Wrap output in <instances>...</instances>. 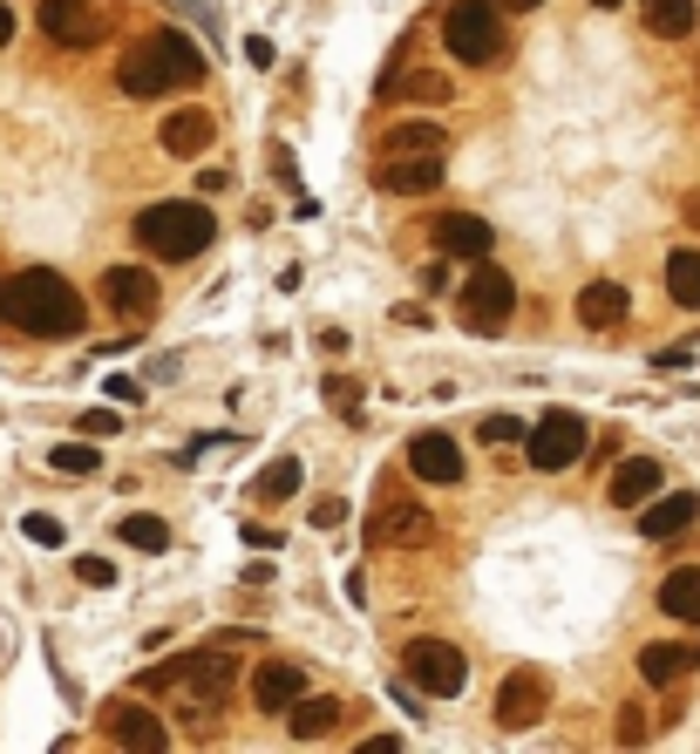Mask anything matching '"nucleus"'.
<instances>
[{"label":"nucleus","instance_id":"1","mask_svg":"<svg viewBox=\"0 0 700 754\" xmlns=\"http://www.w3.org/2000/svg\"><path fill=\"white\" fill-rule=\"evenodd\" d=\"M231 646L218 640V646H205V653H184V659H164V666H150V673H136V693H164V700H177V713L184 721H218V707H225V693H231Z\"/></svg>","mask_w":700,"mask_h":754},{"label":"nucleus","instance_id":"2","mask_svg":"<svg viewBox=\"0 0 700 754\" xmlns=\"http://www.w3.org/2000/svg\"><path fill=\"white\" fill-rule=\"evenodd\" d=\"M8 320L21 334H34V340H68V334L89 327V306H83V293H75L62 272L28 265L21 280L8 286Z\"/></svg>","mask_w":700,"mask_h":754},{"label":"nucleus","instance_id":"3","mask_svg":"<svg viewBox=\"0 0 700 754\" xmlns=\"http://www.w3.org/2000/svg\"><path fill=\"white\" fill-rule=\"evenodd\" d=\"M116 83H123V96H136V102H157V96H171V89H198V83H205V55L190 48L177 28H157L150 42H136V48L123 55Z\"/></svg>","mask_w":700,"mask_h":754},{"label":"nucleus","instance_id":"4","mask_svg":"<svg viewBox=\"0 0 700 754\" xmlns=\"http://www.w3.org/2000/svg\"><path fill=\"white\" fill-rule=\"evenodd\" d=\"M218 238V225H211V211L205 205H190V197H171V205H150L143 218H136V245H150L157 259H198L205 245Z\"/></svg>","mask_w":700,"mask_h":754},{"label":"nucleus","instance_id":"5","mask_svg":"<svg viewBox=\"0 0 700 754\" xmlns=\"http://www.w3.org/2000/svg\"><path fill=\"white\" fill-rule=\"evenodd\" d=\"M442 42H449L456 62H470V68L496 62L503 55V8H496V0H456V8L442 14Z\"/></svg>","mask_w":700,"mask_h":754},{"label":"nucleus","instance_id":"6","mask_svg":"<svg viewBox=\"0 0 700 754\" xmlns=\"http://www.w3.org/2000/svg\"><path fill=\"white\" fill-rule=\"evenodd\" d=\"M586 442H592V428H586V415H571V408H551V415H537V428H524V456L544 476L571 469L578 456H586Z\"/></svg>","mask_w":700,"mask_h":754},{"label":"nucleus","instance_id":"7","mask_svg":"<svg viewBox=\"0 0 700 754\" xmlns=\"http://www.w3.org/2000/svg\"><path fill=\"white\" fill-rule=\"evenodd\" d=\"M511 313H517V286H511V272H496V265H470V280H462V327L470 334H503L511 327Z\"/></svg>","mask_w":700,"mask_h":754},{"label":"nucleus","instance_id":"8","mask_svg":"<svg viewBox=\"0 0 700 754\" xmlns=\"http://www.w3.org/2000/svg\"><path fill=\"white\" fill-rule=\"evenodd\" d=\"M402 673H408V687L436 693V700H456L462 680H470V659H462L449 640H408L402 646Z\"/></svg>","mask_w":700,"mask_h":754},{"label":"nucleus","instance_id":"9","mask_svg":"<svg viewBox=\"0 0 700 754\" xmlns=\"http://www.w3.org/2000/svg\"><path fill=\"white\" fill-rule=\"evenodd\" d=\"M544 707H551V680H544L537 666L503 673V687H496V728H503V734L537 728V721H544Z\"/></svg>","mask_w":700,"mask_h":754},{"label":"nucleus","instance_id":"10","mask_svg":"<svg viewBox=\"0 0 700 754\" xmlns=\"http://www.w3.org/2000/svg\"><path fill=\"white\" fill-rule=\"evenodd\" d=\"M96 721H102V734H109L116 747H130V754H157V747H171L164 713H157V707H143V700H109Z\"/></svg>","mask_w":700,"mask_h":754},{"label":"nucleus","instance_id":"11","mask_svg":"<svg viewBox=\"0 0 700 754\" xmlns=\"http://www.w3.org/2000/svg\"><path fill=\"white\" fill-rule=\"evenodd\" d=\"M42 34L55 48H96L109 34L102 0H42Z\"/></svg>","mask_w":700,"mask_h":754},{"label":"nucleus","instance_id":"12","mask_svg":"<svg viewBox=\"0 0 700 754\" xmlns=\"http://www.w3.org/2000/svg\"><path fill=\"white\" fill-rule=\"evenodd\" d=\"M429 537H436V517L422 503H408V496H387L374 510V524H368V544L374 550H422Z\"/></svg>","mask_w":700,"mask_h":754},{"label":"nucleus","instance_id":"13","mask_svg":"<svg viewBox=\"0 0 700 754\" xmlns=\"http://www.w3.org/2000/svg\"><path fill=\"white\" fill-rule=\"evenodd\" d=\"M157 280H150V272L143 265H109L102 272V306L116 313V320H130V327H143L150 320V313H157Z\"/></svg>","mask_w":700,"mask_h":754},{"label":"nucleus","instance_id":"14","mask_svg":"<svg viewBox=\"0 0 700 754\" xmlns=\"http://www.w3.org/2000/svg\"><path fill=\"white\" fill-rule=\"evenodd\" d=\"M408 469L422 476V483H442V490H456L462 483V476H470V462H462V449L449 442V435H415V442H408Z\"/></svg>","mask_w":700,"mask_h":754},{"label":"nucleus","instance_id":"15","mask_svg":"<svg viewBox=\"0 0 700 754\" xmlns=\"http://www.w3.org/2000/svg\"><path fill=\"white\" fill-rule=\"evenodd\" d=\"M374 184L395 197H429V190H442V156H381Z\"/></svg>","mask_w":700,"mask_h":754},{"label":"nucleus","instance_id":"16","mask_svg":"<svg viewBox=\"0 0 700 754\" xmlns=\"http://www.w3.org/2000/svg\"><path fill=\"white\" fill-rule=\"evenodd\" d=\"M578 327H592V334H612V327H626V313H633V293L619 286V280H592L586 293H578Z\"/></svg>","mask_w":700,"mask_h":754},{"label":"nucleus","instance_id":"17","mask_svg":"<svg viewBox=\"0 0 700 754\" xmlns=\"http://www.w3.org/2000/svg\"><path fill=\"white\" fill-rule=\"evenodd\" d=\"M429 238H436V245H442L449 259H470V265H477V259H490V245H496L490 225H483L477 211H442Z\"/></svg>","mask_w":700,"mask_h":754},{"label":"nucleus","instance_id":"18","mask_svg":"<svg viewBox=\"0 0 700 754\" xmlns=\"http://www.w3.org/2000/svg\"><path fill=\"white\" fill-rule=\"evenodd\" d=\"M700 524V496L693 490H674V496H659V503H639V531L653 537V544H667V537H680V531H693Z\"/></svg>","mask_w":700,"mask_h":754},{"label":"nucleus","instance_id":"19","mask_svg":"<svg viewBox=\"0 0 700 754\" xmlns=\"http://www.w3.org/2000/svg\"><path fill=\"white\" fill-rule=\"evenodd\" d=\"M299 693H306V673H299L293 659H272V666L252 673V707H259V713H286Z\"/></svg>","mask_w":700,"mask_h":754},{"label":"nucleus","instance_id":"20","mask_svg":"<svg viewBox=\"0 0 700 754\" xmlns=\"http://www.w3.org/2000/svg\"><path fill=\"white\" fill-rule=\"evenodd\" d=\"M693 666H700V646H687V640H653V646H639V680H653V687L687 680Z\"/></svg>","mask_w":700,"mask_h":754},{"label":"nucleus","instance_id":"21","mask_svg":"<svg viewBox=\"0 0 700 754\" xmlns=\"http://www.w3.org/2000/svg\"><path fill=\"white\" fill-rule=\"evenodd\" d=\"M381 156H442V123L436 116H402L381 130Z\"/></svg>","mask_w":700,"mask_h":754},{"label":"nucleus","instance_id":"22","mask_svg":"<svg viewBox=\"0 0 700 754\" xmlns=\"http://www.w3.org/2000/svg\"><path fill=\"white\" fill-rule=\"evenodd\" d=\"M381 102H422V109H436V102H449V75H436V68H395L381 83Z\"/></svg>","mask_w":700,"mask_h":754},{"label":"nucleus","instance_id":"23","mask_svg":"<svg viewBox=\"0 0 700 754\" xmlns=\"http://www.w3.org/2000/svg\"><path fill=\"white\" fill-rule=\"evenodd\" d=\"M333 728H340V700H327V693H299L286 707V734L293 741H327Z\"/></svg>","mask_w":700,"mask_h":754},{"label":"nucleus","instance_id":"24","mask_svg":"<svg viewBox=\"0 0 700 754\" xmlns=\"http://www.w3.org/2000/svg\"><path fill=\"white\" fill-rule=\"evenodd\" d=\"M653 496H659V462L653 456H626V462H619V476H612V503L619 510H639Z\"/></svg>","mask_w":700,"mask_h":754},{"label":"nucleus","instance_id":"25","mask_svg":"<svg viewBox=\"0 0 700 754\" xmlns=\"http://www.w3.org/2000/svg\"><path fill=\"white\" fill-rule=\"evenodd\" d=\"M211 136H218L211 109H177L171 123H164V150H171V156H205V150H211Z\"/></svg>","mask_w":700,"mask_h":754},{"label":"nucleus","instance_id":"26","mask_svg":"<svg viewBox=\"0 0 700 754\" xmlns=\"http://www.w3.org/2000/svg\"><path fill=\"white\" fill-rule=\"evenodd\" d=\"M639 21H646V34H659V42H687V34L700 28V8L693 0H639Z\"/></svg>","mask_w":700,"mask_h":754},{"label":"nucleus","instance_id":"27","mask_svg":"<svg viewBox=\"0 0 700 754\" xmlns=\"http://www.w3.org/2000/svg\"><path fill=\"white\" fill-rule=\"evenodd\" d=\"M659 612L700 625V565H687V571H674L667 584H659Z\"/></svg>","mask_w":700,"mask_h":754},{"label":"nucleus","instance_id":"28","mask_svg":"<svg viewBox=\"0 0 700 754\" xmlns=\"http://www.w3.org/2000/svg\"><path fill=\"white\" fill-rule=\"evenodd\" d=\"M667 293H674L687 313H700V252H674V259H667Z\"/></svg>","mask_w":700,"mask_h":754},{"label":"nucleus","instance_id":"29","mask_svg":"<svg viewBox=\"0 0 700 754\" xmlns=\"http://www.w3.org/2000/svg\"><path fill=\"white\" fill-rule=\"evenodd\" d=\"M293 490H299V456H280V462L259 476V490H252V496H259V503H286Z\"/></svg>","mask_w":700,"mask_h":754},{"label":"nucleus","instance_id":"30","mask_svg":"<svg viewBox=\"0 0 700 754\" xmlns=\"http://www.w3.org/2000/svg\"><path fill=\"white\" fill-rule=\"evenodd\" d=\"M48 462H55L62 476H96V469H102L96 442H55V449H48Z\"/></svg>","mask_w":700,"mask_h":754},{"label":"nucleus","instance_id":"31","mask_svg":"<svg viewBox=\"0 0 700 754\" xmlns=\"http://www.w3.org/2000/svg\"><path fill=\"white\" fill-rule=\"evenodd\" d=\"M123 544H136V550H164V544H171V524H164V517H123Z\"/></svg>","mask_w":700,"mask_h":754},{"label":"nucleus","instance_id":"32","mask_svg":"<svg viewBox=\"0 0 700 754\" xmlns=\"http://www.w3.org/2000/svg\"><path fill=\"white\" fill-rule=\"evenodd\" d=\"M21 531H28V544H42V550L62 544V517H42V510H34V517H21Z\"/></svg>","mask_w":700,"mask_h":754},{"label":"nucleus","instance_id":"33","mask_svg":"<svg viewBox=\"0 0 700 754\" xmlns=\"http://www.w3.org/2000/svg\"><path fill=\"white\" fill-rule=\"evenodd\" d=\"M483 442H496V449L524 442V422H517V415H490V422H483Z\"/></svg>","mask_w":700,"mask_h":754},{"label":"nucleus","instance_id":"34","mask_svg":"<svg viewBox=\"0 0 700 754\" xmlns=\"http://www.w3.org/2000/svg\"><path fill=\"white\" fill-rule=\"evenodd\" d=\"M116 428H123V415H116V408H89V415H83V435H89V442H109Z\"/></svg>","mask_w":700,"mask_h":754},{"label":"nucleus","instance_id":"35","mask_svg":"<svg viewBox=\"0 0 700 754\" xmlns=\"http://www.w3.org/2000/svg\"><path fill=\"white\" fill-rule=\"evenodd\" d=\"M75 578L102 591V584H116V565H109V558H96V550H89V558H75Z\"/></svg>","mask_w":700,"mask_h":754},{"label":"nucleus","instance_id":"36","mask_svg":"<svg viewBox=\"0 0 700 754\" xmlns=\"http://www.w3.org/2000/svg\"><path fill=\"white\" fill-rule=\"evenodd\" d=\"M639 741H646V713L626 707V713H619V747H639Z\"/></svg>","mask_w":700,"mask_h":754},{"label":"nucleus","instance_id":"37","mask_svg":"<svg viewBox=\"0 0 700 754\" xmlns=\"http://www.w3.org/2000/svg\"><path fill=\"white\" fill-rule=\"evenodd\" d=\"M327 394H333V402H340V415H354V402H361V381H347V374H333V381H327Z\"/></svg>","mask_w":700,"mask_h":754},{"label":"nucleus","instance_id":"38","mask_svg":"<svg viewBox=\"0 0 700 754\" xmlns=\"http://www.w3.org/2000/svg\"><path fill=\"white\" fill-rule=\"evenodd\" d=\"M314 524H320V531H333V524H347V503H340V496H327V503H314Z\"/></svg>","mask_w":700,"mask_h":754},{"label":"nucleus","instance_id":"39","mask_svg":"<svg viewBox=\"0 0 700 754\" xmlns=\"http://www.w3.org/2000/svg\"><path fill=\"white\" fill-rule=\"evenodd\" d=\"M109 402H143V387H136L130 374H116V381H109Z\"/></svg>","mask_w":700,"mask_h":754},{"label":"nucleus","instance_id":"40","mask_svg":"<svg viewBox=\"0 0 700 754\" xmlns=\"http://www.w3.org/2000/svg\"><path fill=\"white\" fill-rule=\"evenodd\" d=\"M361 754H402V734H374V741H361Z\"/></svg>","mask_w":700,"mask_h":754},{"label":"nucleus","instance_id":"41","mask_svg":"<svg viewBox=\"0 0 700 754\" xmlns=\"http://www.w3.org/2000/svg\"><path fill=\"white\" fill-rule=\"evenodd\" d=\"M245 62H252V68H272V42H259V34H252V42H245Z\"/></svg>","mask_w":700,"mask_h":754},{"label":"nucleus","instance_id":"42","mask_svg":"<svg viewBox=\"0 0 700 754\" xmlns=\"http://www.w3.org/2000/svg\"><path fill=\"white\" fill-rule=\"evenodd\" d=\"M680 218H687V225L700 231V190H687V197H680Z\"/></svg>","mask_w":700,"mask_h":754},{"label":"nucleus","instance_id":"43","mask_svg":"<svg viewBox=\"0 0 700 754\" xmlns=\"http://www.w3.org/2000/svg\"><path fill=\"white\" fill-rule=\"evenodd\" d=\"M8 42H14V8L0 0V48H8Z\"/></svg>","mask_w":700,"mask_h":754},{"label":"nucleus","instance_id":"44","mask_svg":"<svg viewBox=\"0 0 700 754\" xmlns=\"http://www.w3.org/2000/svg\"><path fill=\"white\" fill-rule=\"evenodd\" d=\"M503 14H531V8H544V0H496Z\"/></svg>","mask_w":700,"mask_h":754},{"label":"nucleus","instance_id":"45","mask_svg":"<svg viewBox=\"0 0 700 754\" xmlns=\"http://www.w3.org/2000/svg\"><path fill=\"white\" fill-rule=\"evenodd\" d=\"M0 320H8V286H0Z\"/></svg>","mask_w":700,"mask_h":754},{"label":"nucleus","instance_id":"46","mask_svg":"<svg viewBox=\"0 0 700 754\" xmlns=\"http://www.w3.org/2000/svg\"><path fill=\"white\" fill-rule=\"evenodd\" d=\"M592 8H619V0H592Z\"/></svg>","mask_w":700,"mask_h":754},{"label":"nucleus","instance_id":"47","mask_svg":"<svg viewBox=\"0 0 700 754\" xmlns=\"http://www.w3.org/2000/svg\"><path fill=\"white\" fill-rule=\"evenodd\" d=\"M693 109H700V83H693Z\"/></svg>","mask_w":700,"mask_h":754}]
</instances>
